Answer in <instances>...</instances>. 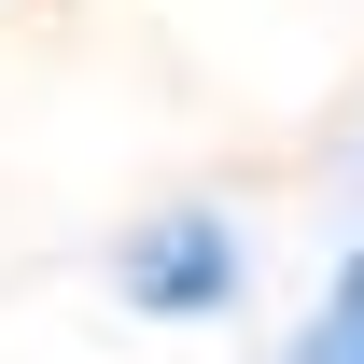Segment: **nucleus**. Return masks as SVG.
Instances as JSON below:
<instances>
[{
	"label": "nucleus",
	"instance_id": "1",
	"mask_svg": "<svg viewBox=\"0 0 364 364\" xmlns=\"http://www.w3.org/2000/svg\"><path fill=\"white\" fill-rule=\"evenodd\" d=\"M225 294H238V238L210 225V210H168V225L127 238V309L196 322V309H225Z\"/></svg>",
	"mask_w": 364,
	"mask_h": 364
},
{
	"label": "nucleus",
	"instance_id": "2",
	"mask_svg": "<svg viewBox=\"0 0 364 364\" xmlns=\"http://www.w3.org/2000/svg\"><path fill=\"white\" fill-rule=\"evenodd\" d=\"M280 364H364V252L322 280V309L294 322V350H280Z\"/></svg>",
	"mask_w": 364,
	"mask_h": 364
}]
</instances>
